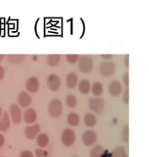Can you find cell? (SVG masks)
<instances>
[{
	"label": "cell",
	"mask_w": 149,
	"mask_h": 157,
	"mask_svg": "<svg viewBox=\"0 0 149 157\" xmlns=\"http://www.w3.org/2000/svg\"><path fill=\"white\" fill-rule=\"evenodd\" d=\"M111 154V157H126L125 148L122 146L115 148Z\"/></svg>",
	"instance_id": "cell-22"
},
{
	"label": "cell",
	"mask_w": 149,
	"mask_h": 157,
	"mask_svg": "<svg viewBox=\"0 0 149 157\" xmlns=\"http://www.w3.org/2000/svg\"><path fill=\"white\" fill-rule=\"evenodd\" d=\"M60 60V55H49L47 57V63L50 66L55 67L58 65Z\"/></svg>",
	"instance_id": "cell-19"
},
{
	"label": "cell",
	"mask_w": 149,
	"mask_h": 157,
	"mask_svg": "<svg viewBox=\"0 0 149 157\" xmlns=\"http://www.w3.org/2000/svg\"><path fill=\"white\" fill-rule=\"evenodd\" d=\"M78 75L75 73H69L66 78V84L68 88L73 89L75 88L78 82Z\"/></svg>",
	"instance_id": "cell-15"
},
{
	"label": "cell",
	"mask_w": 149,
	"mask_h": 157,
	"mask_svg": "<svg viewBox=\"0 0 149 157\" xmlns=\"http://www.w3.org/2000/svg\"><path fill=\"white\" fill-rule=\"evenodd\" d=\"M123 81L124 82V84L128 86L129 85V73L126 72L124 74L123 76Z\"/></svg>",
	"instance_id": "cell-31"
},
{
	"label": "cell",
	"mask_w": 149,
	"mask_h": 157,
	"mask_svg": "<svg viewBox=\"0 0 149 157\" xmlns=\"http://www.w3.org/2000/svg\"><path fill=\"white\" fill-rule=\"evenodd\" d=\"M114 70L115 66L111 62H102L100 66V71L101 74L106 77L113 75Z\"/></svg>",
	"instance_id": "cell-7"
},
{
	"label": "cell",
	"mask_w": 149,
	"mask_h": 157,
	"mask_svg": "<svg viewBox=\"0 0 149 157\" xmlns=\"http://www.w3.org/2000/svg\"><path fill=\"white\" fill-rule=\"evenodd\" d=\"M84 123L88 127H93L96 123V118L92 113H88L84 116Z\"/></svg>",
	"instance_id": "cell-21"
},
{
	"label": "cell",
	"mask_w": 149,
	"mask_h": 157,
	"mask_svg": "<svg viewBox=\"0 0 149 157\" xmlns=\"http://www.w3.org/2000/svg\"><path fill=\"white\" fill-rule=\"evenodd\" d=\"M102 56V57H103L104 59H110V58H111L112 57H113V55H102L101 56Z\"/></svg>",
	"instance_id": "cell-35"
},
{
	"label": "cell",
	"mask_w": 149,
	"mask_h": 157,
	"mask_svg": "<svg viewBox=\"0 0 149 157\" xmlns=\"http://www.w3.org/2000/svg\"><path fill=\"white\" fill-rule=\"evenodd\" d=\"M123 101L125 103H129V89H126L123 95Z\"/></svg>",
	"instance_id": "cell-29"
},
{
	"label": "cell",
	"mask_w": 149,
	"mask_h": 157,
	"mask_svg": "<svg viewBox=\"0 0 149 157\" xmlns=\"http://www.w3.org/2000/svg\"><path fill=\"white\" fill-rule=\"evenodd\" d=\"M39 88V81L35 77H32L26 81V88L30 93H35Z\"/></svg>",
	"instance_id": "cell-12"
},
{
	"label": "cell",
	"mask_w": 149,
	"mask_h": 157,
	"mask_svg": "<svg viewBox=\"0 0 149 157\" xmlns=\"http://www.w3.org/2000/svg\"><path fill=\"white\" fill-rule=\"evenodd\" d=\"M5 77V70L3 67L0 66V81L2 80Z\"/></svg>",
	"instance_id": "cell-32"
},
{
	"label": "cell",
	"mask_w": 149,
	"mask_h": 157,
	"mask_svg": "<svg viewBox=\"0 0 149 157\" xmlns=\"http://www.w3.org/2000/svg\"><path fill=\"white\" fill-rule=\"evenodd\" d=\"M66 103L68 107L71 108H75L76 106V105L77 103L76 98L75 95H73L72 94H70V95H68L66 98Z\"/></svg>",
	"instance_id": "cell-25"
},
{
	"label": "cell",
	"mask_w": 149,
	"mask_h": 157,
	"mask_svg": "<svg viewBox=\"0 0 149 157\" xmlns=\"http://www.w3.org/2000/svg\"><path fill=\"white\" fill-rule=\"evenodd\" d=\"M122 140L124 141L128 142L129 141V126L128 125H126L123 128V130L122 132Z\"/></svg>",
	"instance_id": "cell-26"
},
{
	"label": "cell",
	"mask_w": 149,
	"mask_h": 157,
	"mask_svg": "<svg viewBox=\"0 0 149 157\" xmlns=\"http://www.w3.org/2000/svg\"><path fill=\"white\" fill-rule=\"evenodd\" d=\"M125 65L126 67H129V55H126L125 57Z\"/></svg>",
	"instance_id": "cell-34"
},
{
	"label": "cell",
	"mask_w": 149,
	"mask_h": 157,
	"mask_svg": "<svg viewBox=\"0 0 149 157\" xmlns=\"http://www.w3.org/2000/svg\"><path fill=\"white\" fill-rule=\"evenodd\" d=\"M18 102L21 107L27 108L32 103V98L27 92L21 91L18 95Z\"/></svg>",
	"instance_id": "cell-10"
},
{
	"label": "cell",
	"mask_w": 149,
	"mask_h": 157,
	"mask_svg": "<svg viewBox=\"0 0 149 157\" xmlns=\"http://www.w3.org/2000/svg\"><path fill=\"white\" fill-rule=\"evenodd\" d=\"M25 56L22 55H9L7 56V59L9 62L12 64H19L24 59Z\"/></svg>",
	"instance_id": "cell-20"
},
{
	"label": "cell",
	"mask_w": 149,
	"mask_h": 157,
	"mask_svg": "<svg viewBox=\"0 0 149 157\" xmlns=\"http://www.w3.org/2000/svg\"><path fill=\"white\" fill-rule=\"evenodd\" d=\"M40 131V126L39 124H35L26 127L24 129V135L29 140L36 139Z\"/></svg>",
	"instance_id": "cell-8"
},
{
	"label": "cell",
	"mask_w": 149,
	"mask_h": 157,
	"mask_svg": "<svg viewBox=\"0 0 149 157\" xmlns=\"http://www.w3.org/2000/svg\"><path fill=\"white\" fill-rule=\"evenodd\" d=\"M5 143V137L4 136L0 133V148L2 147Z\"/></svg>",
	"instance_id": "cell-33"
},
{
	"label": "cell",
	"mask_w": 149,
	"mask_h": 157,
	"mask_svg": "<svg viewBox=\"0 0 149 157\" xmlns=\"http://www.w3.org/2000/svg\"><path fill=\"white\" fill-rule=\"evenodd\" d=\"M48 112L50 116L58 117L62 112V104L58 99H53L48 104Z\"/></svg>",
	"instance_id": "cell-1"
},
{
	"label": "cell",
	"mask_w": 149,
	"mask_h": 157,
	"mask_svg": "<svg viewBox=\"0 0 149 157\" xmlns=\"http://www.w3.org/2000/svg\"><path fill=\"white\" fill-rule=\"evenodd\" d=\"M20 157H34V156L31 151H24L21 153Z\"/></svg>",
	"instance_id": "cell-30"
},
{
	"label": "cell",
	"mask_w": 149,
	"mask_h": 157,
	"mask_svg": "<svg viewBox=\"0 0 149 157\" xmlns=\"http://www.w3.org/2000/svg\"><path fill=\"white\" fill-rule=\"evenodd\" d=\"M66 59L70 64H74L78 60L79 56L78 55H67Z\"/></svg>",
	"instance_id": "cell-27"
},
{
	"label": "cell",
	"mask_w": 149,
	"mask_h": 157,
	"mask_svg": "<svg viewBox=\"0 0 149 157\" xmlns=\"http://www.w3.org/2000/svg\"><path fill=\"white\" fill-rule=\"evenodd\" d=\"M91 91L93 94L95 96L101 95L103 92L102 85L100 82H95L92 86Z\"/></svg>",
	"instance_id": "cell-23"
},
{
	"label": "cell",
	"mask_w": 149,
	"mask_h": 157,
	"mask_svg": "<svg viewBox=\"0 0 149 157\" xmlns=\"http://www.w3.org/2000/svg\"><path fill=\"white\" fill-rule=\"evenodd\" d=\"M2 114V108L0 107V118L1 117Z\"/></svg>",
	"instance_id": "cell-37"
},
{
	"label": "cell",
	"mask_w": 149,
	"mask_h": 157,
	"mask_svg": "<svg viewBox=\"0 0 149 157\" xmlns=\"http://www.w3.org/2000/svg\"><path fill=\"white\" fill-rule=\"evenodd\" d=\"M36 157H48L47 152L42 149H37L35 151Z\"/></svg>",
	"instance_id": "cell-28"
},
{
	"label": "cell",
	"mask_w": 149,
	"mask_h": 157,
	"mask_svg": "<svg viewBox=\"0 0 149 157\" xmlns=\"http://www.w3.org/2000/svg\"><path fill=\"white\" fill-rule=\"evenodd\" d=\"M10 115L13 123L18 124L20 123L22 118V110L17 104H12L10 106Z\"/></svg>",
	"instance_id": "cell-6"
},
{
	"label": "cell",
	"mask_w": 149,
	"mask_h": 157,
	"mask_svg": "<svg viewBox=\"0 0 149 157\" xmlns=\"http://www.w3.org/2000/svg\"><path fill=\"white\" fill-rule=\"evenodd\" d=\"M104 101L102 98H91L89 101L90 109L97 113H101L104 108Z\"/></svg>",
	"instance_id": "cell-4"
},
{
	"label": "cell",
	"mask_w": 149,
	"mask_h": 157,
	"mask_svg": "<svg viewBox=\"0 0 149 157\" xmlns=\"http://www.w3.org/2000/svg\"><path fill=\"white\" fill-rule=\"evenodd\" d=\"M122 85L118 80H114L109 85V92L111 96L118 97L122 92Z\"/></svg>",
	"instance_id": "cell-11"
},
{
	"label": "cell",
	"mask_w": 149,
	"mask_h": 157,
	"mask_svg": "<svg viewBox=\"0 0 149 157\" xmlns=\"http://www.w3.org/2000/svg\"><path fill=\"white\" fill-rule=\"evenodd\" d=\"M49 138L47 134L46 133H42L37 136V143L39 147L41 148L46 147L48 144Z\"/></svg>",
	"instance_id": "cell-18"
},
{
	"label": "cell",
	"mask_w": 149,
	"mask_h": 157,
	"mask_svg": "<svg viewBox=\"0 0 149 157\" xmlns=\"http://www.w3.org/2000/svg\"><path fill=\"white\" fill-rule=\"evenodd\" d=\"M75 140V133L71 128H66L62 132L61 141L64 145L66 147H71L74 144Z\"/></svg>",
	"instance_id": "cell-3"
},
{
	"label": "cell",
	"mask_w": 149,
	"mask_h": 157,
	"mask_svg": "<svg viewBox=\"0 0 149 157\" xmlns=\"http://www.w3.org/2000/svg\"><path fill=\"white\" fill-rule=\"evenodd\" d=\"M93 62L91 57L88 55L83 56L79 61V70L83 73H90L93 68Z\"/></svg>",
	"instance_id": "cell-2"
},
{
	"label": "cell",
	"mask_w": 149,
	"mask_h": 157,
	"mask_svg": "<svg viewBox=\"0 0 149 157\" xmlns=\"http://www.w3.org/2000/svg\"><path fill=\"white\" fill-rule=\"evenodd\" d=\"M82 141L84 145L87 146L93 145L97 141V134L95 132L91 130L86 131L82 136Z\"/></svg>",
	"instance_id": "cell-9"
},
{
	"label": "cell",
	"mask_w": 149,
	"mask_h": 157,
	"mask_svg": "<svg viewBox=\"0 0 149 157\" xmlns=\"http://www.w3.org/2000/svg\"><path fill=\"white\" fill-rule=\"evenodd\" d=\"M48 87L53 91H58L60 89L61 85V81L60 77L56 74H50L47 79Z\"/></svg>",
	"instance_id": "cell-5"
},
{
	"label": "cell",
	"mask_w": 149,
	"mask_h": 157,
	"mask_svg": "<svg viewBox=\"0 0 149 157\" xmlns=\"http://www.w3.org/2000/svg\"><path fill=\"white\" fill-rule=\"evenodd\" d=\"M78 89L83 94H88L90 89V83L88 79H82L78 85Z\"/></svg>",
	"instance_id": "cell-16"
},
{
	"label": "cell",
	"mask_w": 149,
	"mask_h": 157,
	"mask_svg": "<svg viewBox=\"0 0 149 157\" xmlns=\"http://www.w3.org/2000/svg\"></svg>",
	"instance_id": "cell-38"
},
{
	"label": "cell",
	"mask_w": 149,
	"mask_h": 157,
	"mask_svg": "<svg viewBox=\"0 0 149 157\" xmlns=\"http://www.w3.org/2000/svg\"><path fill=\"white\" fill-rule=\"evenodd\" d=\"M4 58V55H0V61H1L3 60Z\"/></svg>",
	"instance_id": "cell-36"
},
{
	"label": "cell",
	"mask_w": 149,
	"mask_h": 157,
	"mask_svg": "<svg viewBox=\"0 0 149 157\" xmlns=\"http://www.w3.org/2000/svg\"><path fill=\"white\" fill-rule=\"evenodd\" d=\"M104 152L102 147L100 145H96L90 152V157H102Z\"/></svg>",
	"instance_id": "cell-24"
},
{
	"label": "cell",
	"mask_w": 149,
	"mask_h": 157,
	"mask_svg": "<svg viewBox=\"0 0 149 157\" xmlns=\"http://www.w3.org/2000/svg\"><path fill=\"white\" fill-rule=\"evenodd\" d=\"M11 126L9 115L7 112H4L0 118V132H6Z\"/></svg>",
	"instance_id": "cell-13"
},
{
	"label": "cell",
	"mask_w": 149,
	"mask_h": 157,
	"mask_svg": "<svg viewBox=\"0 0 149 157\" xmlns=\"http://www.w3.org/2000/svg\"><path fill=\"white\" fill-rule=\"evenodd\" d=\"M67 121L71 126L73 127L77 126L80 121L79 116L76 113H73V112L71 113L67 117Z\"/></svg>",
	"instance_id": "cell-17"
},
{
	"label": "cell",
	"mask_w": 149,
	"mask_h": 157,
	"mask_svg": "<svg viewBox=\"0 0 149 157\" xmlns=\"http://www.w3.org/2000/svg\"><path fill=\"white\" fill-rule=\"evenodd\" d=\"M24 121L28 124H32L36 121L37 119V112L35 109L29 108L27 109L24 115Z\"/></svg>",
	"instance_id": "cell-14"
}]
</instances>
